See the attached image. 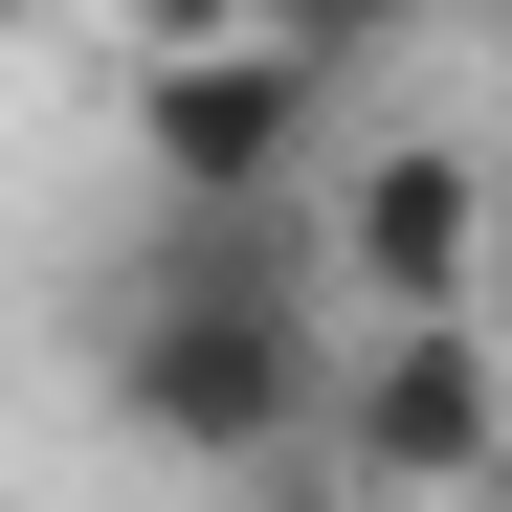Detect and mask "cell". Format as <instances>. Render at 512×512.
Segmentation results:
<instances>
[{"label": "cell", "mask_w": 512, "mask_h": 512, "mask_svg": "<svg viewBox=\"0 0 512 512\" xmlns=\"http://www.w3.org/2000/svg\"><path fill=\"white\" fill-rule=\"evenodd\" d=\"M112 423L134 446H179V468H268L334 423V334H312V245L268 201H179L156 223V268L112 290Z\"/></svg>", "instance_id": "cell-1"}, {"label": "cell", "mask_w": 512, "mask_h": 512, "mask_svg": "<svg viewBox=\"0 0 512 512\" xmlns=\"http://www.w3.org/2000/svg\"><path fill=\"white\" fill-rule=\"evenodd\" d=\"M312 134H334V45H312V23H156V45H134V156H156L201 223L268 201Z\"/></svg>", "instance_id": "cell-2"}, {"label": "cell", "mask_w": 512, "mask_h": 512, "mask_svg": "<svg viewBox=\"0 0 512 512\" xmlns=\"http://www.w3.org/2000/svg\"><path fill=\"white\" fill-rule=\"evenodd\" d=\"M334 468L357 512H468L512 468V379H490V312H423V334H334Z\"/></svg>", "instance_id": "cell-3"}, {"label": "cell", "mask_w": 512, "mask_h": 512, "mask_svg": "<svg viewBox=\"0 0 512 512\" xmlns=\"http://www.w3.org/2000/svg\"><path fill=\"white\" fill-rule=\"evenodd\" d=\"M312 268L357 290V334L468 312V268H490V156H446V134H379V156H334V201H312Z\"/></svg>", "instance_id": "cell-4"}]
</instances>
